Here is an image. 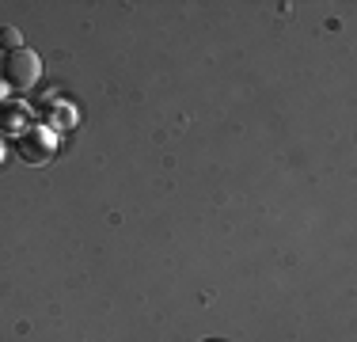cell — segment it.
<instances>
[{"mask_svg": "<svg viewBox=\"0 0 357 342\" xmlns=\"http://www.w3.org/2000/svg\"><path fill=\"white\" fill-rule=\"evenodd\" d=\"M8 99V80H0V103Z\"/></svg>", "mask_w": 357, "mask_h": 342, "instance_id": "4", "label": "cell"}, {"mask_svg": "<svg viewBox=\"0 0 357 342\" xmlns=\"http://www.w3.org/2000/svg\"><path fill=\"white\" fill-rule=\"evenodd\" d=\"M0 160H4V149H0Z\"/></svg>", "mask_w": 357, "mask_h": 342, "instance_id": "5", "label": "cell"}, {"mask_svg": "<svg viewBox=\"0 0 357 342\" xmlns=\"http://www.w3.org/2000/svg\"><path fill=\"white\" fill-rule=\"evenodd\" d=\"M38 76H42V61H38V54L31 46H20V50H12L8 54V61H4V80H8V88H15V91H31L38 84Z\"/></svg>", "mask_w": 357, "mask_h": 342, "instance_id": "1", "label": "cell"}, {"mask_svg": "<svg viewBox=\"0 0 357 342\" xmlns=\"http://www.w3.org/2000/svg\"><path fill=\"white\" fill-rule=\"evenodd\" d=\"M23 152H27V156L35 160V164H42V156L50 152V144H46V141H38V137H23Z\"/></svg>", "mask_w": 357, "mask_h": 342, "instance_id": "2", "label": "cell"}, {"mask_svg": "<svg viewBox=\"0 0 357 342\" xmlns=\"http://www.w3.org/2000/svg\"><path fill=\"white\" fill-rule=\"evenodd\" d=\"M23 46V34L15 31V27H0V50H8V54H12V50H20Z\"/></svg>", "mask_w": 357, "mask_h": 342, "instance_id": "3", "label": "cell"}]
</instances>
